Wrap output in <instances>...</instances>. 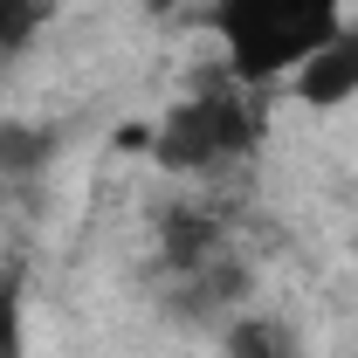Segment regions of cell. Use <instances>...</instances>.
<instances>
[{"mask_svg": "<svg viewBox=\"0 0 358 358\" xmlns=\"http://www.w3.org/2000/svg\"><path fill=\"white\" fill-rule=\"evenodd\" d=\"M262 145V110H255V90L241 83L234 69H214L179 96L173 110L152 124V166L159 173H214L234 166Z\"/></svg>", "mask_w": 358, "mask_h": 358, "instance_id": "1", "label": "cell"}, {"mask_svg": "<svg viewBox=\"0 0 358 358\" xmlns=\"http://www.w3.org/2000/svg\"><path fill=\"white\" fill-rule=\"evenodd\" d=\"M338 7L345 0H214L207 21L227 48V69L248 90H262L275 76H296V62L345 28Z\"/></svg>", "mask_w": 358, "mask_h": 358, "instance_id": "2", "label": "cell"}, {"mask_svg": "<svg viewBox=\"0 0 358 358\" xmlns=\"http://www.w3.org/2000/svg\"><path fill=\"white\" fill-rule=\"evenodd\" d=\"M289 90H296V103H310V110H345L358 96V21L338 28L317 55H303L296 76H289Z\"/></svg>", "mask_w": 358, "mask_h": 358, "instance_id": "3", "label": "cell"}, {"mask_svg": "<svg viewBox=\"0 0 358 358\" xmlns=\"http://www.w3.org/2000/svg\"><path fill=\"white\" fill-rule=\"evenodd\" d=\"M62 138L48 124H21V117H0V179H35L55 159Z\"/></svg>", "mask_w": 358, "mask_h": 358, "instance_id": "4", "label": "cell"}, {"mask_svg": "<svg viewBox=\"0 0 358 358\" xmlns=\"http://www.w3.org/2000/svg\"><path fill=\"white\" fill-rule=\"evenodd\" d=\"M0 358H28V282L0 275Z\"/></svg>", "mask_w": 358, "mask_h": 358, "instance_id": "5", "label": "cell"}, {"mask_svg": "<svg viewBox=\"0 0 358 358\" xmlns=\"http://www.w3.org/2000/svg\"><path fill=\"white\" fill-rule=\"evenodd\" d=\"M227 358H289V338L268 317H241V324H227Z\"/></svg>", "mask_w": 358, "mask_h": 358, "instance_id": "6", "label": "cell"}, {"mask_svg": "<svg viewBox=\"0 0 358 358\" xmlns=\"http://www.w3.org/2000/svg\"><path fill=\"white\" fill-rule=\"evenodd\" d=\"M42 21H48V0H0V48L35 42Z\"/></svg>", "mask_w": 358, "mask_h": 358, "instance_id": "7", "label": "cell"}, {"mask_svg": "<svg viewBox=\"0 0 358 358\" xmlns=\"http://www.w3.org/2000/svg\"><path fill=\"white\" fill-rule=\"evenodd\" d=\"M145 7H152V14H173V7H179V0H145Z\"/></svg>", "mask_w": 358, "mask_h": 358, "instance_id": "8", "label": "cell"}]
</instances>
